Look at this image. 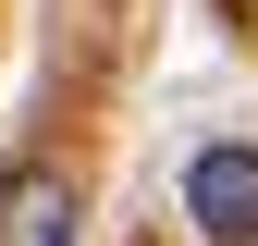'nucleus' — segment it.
<instances>
[{
	"mask_svg": "<svg viewBox=\"0 0 258 246\" xmlns=\"http://www.w3.org/2000/svg\"><path fill=\"white\" fill-rule=\"evenodd\" d=\"M184 222L209 246H258V148H197L184 160Z\"/></svg>",
	"mask_w": 258,
	"mask_h": 246,
	"instance_id": "f257e3e1",
	"label": "nucleus"
},
{
	"mask_svg": "<svg viewBox=\"0 0 258 246\" xmlns=\"http://www.w3.org/2000/svg\"><path fill=\"white\" fill-rule=\"evenodd\" d=\"M74 234H86V197H74V172L25 160L13 184H0V246H74Z\"/></svg>",
	"mask_w": 258,
	"mask_h": 246,
	"instance_id": "f03ea898",
	"label": "nucleus"
}]
</instances>
